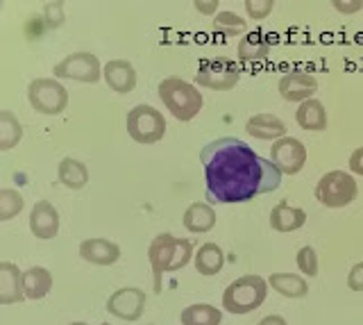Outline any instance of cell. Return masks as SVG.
<instances>
[{"label":"cell","instance_id":"obj_11","mask_svg":"<svg viewBox=\"0 0 363 325\" xmlns=\"http://www.w3.org/2000/svg\"><path fill=\"white\" fill-rule=\"evenodd\" d=\"M145 309V294L136 287L113 291L107 300V312L123 321H139Z\"/></svg>","mask_w":363,"mask_h":325},{"label":"cell","instance_id":"obj_23","mask_svg":"<svg viewBox=\"0 0 363 325\" xmlns=\"http://www.w3.org/2000/svg\"><path fill=\"white\" fill-rule=\"evenodd\" d=\"M268 287H272L279 296H286V298H304L309 294L306 280L295 273H272L268 277Z\"/></svg>","mask_w":363,"mask_h":325},{"label":"cell","instance_id":"obj_36","mask_svg":"<svg viewBox=\"0 0 363 325\" xmlns=\"http://www.w3.org/2000/svg\"><path fill=\"white\" fill-rule=\"evenodd\" d=\"M218 0H211V3H196L193 7L198 9V12H202V14H209V16H216V12H218Z\"/></svg>","mask_w":363,"mask_h":325},{"label":"cell","instance_id":"obj_7","mask_svg":"<svg viewBox=\"0 0 363 325\" xmlns=\"http://www.w3.org/2000/svg\"><path fill=\"white\" fill-rule=\"evenodd\" d=\"M359 196L357 180L345 171H329L320 177V182L315 187V198L320 200V205L329 209H338L350 205L352 200Z\"/></svg>","mask_w":363,"mask_h":325},{"label":"cell","instance_id":"obj_16","mask_svg":"<svg viewBox=\"0 0 363 325\" xmlns=\"http://www.w3.org/2000/svg\"><path fill=\"white\" fill-rule=\"evenodd\" d=\"M26 300L23 273L11 262H0V305H14Z\"/></svg>","mask_w":363,"mask_h":325},{"label":"cell","instance_id":"obj_26","mask_svg":"<svg viewBox=\"0 0 363 325\" xmlns=\"http://www.w3.org/2000/svg\"><path fill=\"white\" fill-rule=\"evenodd\" d=\"M225 266V253L218 243H202L200 250L196 253V268L200 275H216Z\"/></svg>","mask_w":363,"mask_h":325},{"label":"cell","instance_id":"obj_13","mask_svg":"<svg viewBox=\"0 0 363 325\" xmlns=\"http://www.w3.org/2000/svg\"><path fill=\"white\" fill-rule=\"evenodd\" d=\"M30 230L37 239H55L60 232V211L48 200H39L30 211Z\"/></svg>","mask_w":363,"mask_h":325},{"label":"cell","instance_id":"obj_24","mask_svg":"<svg viewBox=\"0 0 363 325\" xmlns=\"http://www.w3.org/2000/svg\"><path fill=\"white\" fill-rule=\"evenodd\" d=\"M57 177H60V182L68 189H77L86 187L89 182V169L79 162V160H73V157H64L60 162V169H57Z\"/></svg>","mask_w":363,"mask_h":325},{"label":"cell","instance_id":"obj_21","mask_svg":"<svg viewBox=\"0 0 363 325\" xmlns=\"http://www.w3.org/2000/svg\"><path fill=\"white\" fill-rule=\"evenodd\" d=\"M23 287H26V298L30 300H41L50 294L52 289V275L48 268L43 266H32L23 273Z\"/></svg>","mask_w":363,"mask_h":325},{"label":"cell","instance_id":"obj_38","mask_svg":"<svg viewBox=\"0 0 363 325\" xmlns=\"http://www.w3.org/2000/svg\"><path fill=\"white\" fill-rule=\"evenodd\" d=\"M71 325H89V323H84V321H75V323H71Z\"/></svg>","mask_w":363,"mask_h":325},{"label":"cell","instance_id":"obj_9","mask_svg":"<svg viewBox=\"0 0 363 325\" xmlns=\"http://www.w3.org/2000/svg\"><path fill=\"white\" fill-rule=\"evenodd\" d=\"M55 77L60 80H75V82H86L94 84L102 75V64L94 53L79 50L64 57L60 64H55Z\"/></svg>","mask_w":363,"mask_h":325},{"label":"cell","instance_id":"obj_1","mask_svg":"<svg viewBox=\"0 0 363 325\" xmlns=\"http://www.w3.org/2000/svg\"><path fill=\"white\" fill-rule=\"evenodd\" d=\"M200 162L207 177V198L211 203H250L279 189L281 173L266 157L257 155L236 137H220L202 145Z\"/></svg>","mask_w":363,"mask_h":325},{"label":"cell","instance_id":"obj_8","mask_svg":"<svg viewBox=\"0 0 363 325\" xmlns=\"http://www.w3.org/2000/svg\"><path fill=\"white\" fill-rule=\"evenodd\" d=\"M128 132L136 143H157L166 134V119L150 105H136L128 111Z\"/></svg>","mask_w":363,"mask_h":325},{"label":"cell","instance_id":"obj_12","mask_svg":"<svg viewBox=\"0 0 363 325\" xmlns=\"http://www.w3.org/2000/svg\"><path fill=\"white\" fill-rule=\"evenodd\" d=\"M277 89L286 103H304V100L313 98V94L318 92V80L309 73L293 71L281 77Z\"/></svg>","mask_w":363,"mask_h":325},{"label":"cell","instance_id":"obj_37","mask_svg":"<svg viewBox=\"0 0 363 325\" xmlns=\"http://www.w3.org/2000/svg\"><path fill=\"white\" fill-rule=\"evenodd\" d=\"M257 325H289V323H286V319H281V316H277V314H272V316L261 319Z\"/></svg>","mask_w":363,"mask_h":325},{"label":"cell","instance_id":"obj_14","mask_svg":"<svg viewBox=\"0 0 363 325\" xmlns=\"http://www.w3.org/2000/svg\"><path fill=\"white\" fill-rule=\"evenodd\" d=\"M102 77L116 94H132L136 87V71L128 60H111L102 66Z\"/></svg>","mask_w":363,"mask_h":325},{"label":"cell","instance_id":"obj_33","mask_svg":"<svg viewBox=\"0 0 363 325\" xmlns=\"http://www.w3.org/2000/svg\"><path fill=\"white\" fill-rule=\"evenodd\" d=\"M347 289L352 291H363V262L352 266V271L347 273Z\"/></svg>","mask_w":363,"mask_h":325},{"label":"cell","instance_id":"obj_20","mask_svg":"<svg viewBox=\"0 0 363 325\" xmlns=\"http://www.w3.org/2000/svg\"><path fill=\"white\" fill-rule=\"evenodd\" d=\"M295 121L302 130H309V132H323L327 130V109L320 100L309 98L300 103L298 111H295Z\"/></svg>","mask_w":363,"mask_h":325},{"label":"cell","instance_id":"obj_15","mask_svg":"<svg viewBox=\"0 0 363 325\" xmlns=\"http://www.w3.org/2000/svg\"><path fill=\"white\" fill-rule=\"evenodd\" d=\"M79 257L96 266H111L118 262L121 248L109 239H84L79 243Z\"/></svg>","mask_w":363,"mask_h":325},{"label":"cell","instance_id":"obj_35","mask_svg":"<svg viewBox=\"0 0 363 325\" xmlns=\"http://www.w3.org/2000/svg\"><path fill=\"white\" fill-rule=\"evenodd\" d=\"M350 171L354 175H363V145L350 155Z\"/></svg>","mask_w":363,"mask_h":325},{"label":"cell","instance_id":"obj_31","mask_svg":"<svg viewBox=\"0 0 363 325\" xmlns=\"http://www.w3.org/2000/svg\"><path fill=\"white\" fill-rule=\"evenodd\" d=\"M275 9V0H245V12L252 21H264Z\"/></svg>","mask_w":363,"mask_h":325},{"label":"cell","instance_id":"obj_17","mask_svg":"<svg viewBox=\"0 0 363 325\" xmlns=\"http://www.w3.org/2000/svg\"><path fill=\"white\" fill-rule=\"evenodd\" d=\"M245 132L255 139H264V141L275 143L286 137V126H284V121L275 114H257V116L247 119Z\"/></svg>","mask_w":363,"mask_h":325},{"label":"cell","instance_id":"obj_32","mask_svg":"<svg viewBox=\"0 0 363 325\" xmlns=\"http://www.w3.org/2000/svg\"><path fill=\"white\" fill-rule=\"evenodd\" d=\"M45 12V21H48L50 28H57L64 23V5L62 3H48L43 7Z\"/></svg>","mask_w":363,"mask_h":325},{"label":"cell","instance_id":"obj_2","mask_svg":"<svg viewBox=\"0 0 363 325\" xmlns=\"http://www.w3.org/2000/svg\"><path fill=\"white\" fill-rule=\"evenodd\" d=\"M193 243L189 239L175 237V234H157L147 248V260L155 271V291H162V277L164 273H173L184 268L191 262Z\"/></svg>","mask_w":363,"mask_h":325},{"label":"cell","instance_id":"obj_30","mask_svg":"<svg viewBox=\"0 0 363 325\" xmlns=\"http://www.w3.org/2000/svg\"><path fill=\"white\" fill-rule=\"evenodd\" d=\"M295 262H298V268L309 277H315L318 275V255L311 246H302L298 250V257H295Z\"/></svg>","mask_w":363,"mask_h":325},{"label":"cell","instance_id":"obj_29","mask_svg":"<svg viewBox=\"0 0 363 325\" xmlns=\"http://www.w3.org/2000/svg\"><path fill=\"white\" fill-rule=\"evenodd\" d=\"M23 207H26V198L18 192H14V189L0 192V221H11Z\"/></svg>","mask_w":363,"mask_h":325},{"label":"cell","instance_id":"obj_25","mask_svg":"<svg viewBox=\"0 0 363 325\" xmlns=\"http://www.w3.org/2000/svg\"><path fill=\"white\" fill-rule=\"evenodd\" d=\"M223 312L207 302H198V305H189L182 309L179 323L182 325H220Z\"/></svg>","mask_w":363,"mask_h":325},{"label":"cell","instance_id":"obj_27","mask_svg":"<svg viewBox=\"0 0 363 325\" xmlns=\"http://www.w3.org/2000/svg\"><path fill=\"white\" fill-rule=\"evenodd\" d=\"M23 139L21 121L9 109L0 111V150H11Z\"/></svg>","mask_w":363,"mask_h":325},{"label":"cell","instance_id":"obj_34","mask_svg":"<svg viewBox=\"0 0 363 325\" xmlns=\"http://www.w3.org/2000/svg\"><path fill=\"white\" fill-rule=\"evenodd\" d=\"M334 9L340 14H357L359 9H363V0H352V3H340V0H336L334 3Z\"/></svg>","mask_w":363,"mask_h":325},{"label":"cell","instance_id":"obj_3","mask_svg":"<svg viewBox=\"0 0 363 325\" xmlns=\"http://www.w3.org/2000/svg\"><path fill=\"white\" fill-rule=\"evenodd\" d=\"M157 94H159V100L164 103V107L182 123H189L196 119L204 105L200 89L196 84L182 80V77H166V80L159 82Z\"/></svg>","mask_w":363,"mask_h":325},{"label":"cell","instance_id":"obj_18","mask_svg":"<svg viewBox=\"0 0 363 325\" xmlns=\"http://www.w3.org/2000/svg\"><path fill=\"white\" fill-rule=\"evenodd\" d=\"M236 55H238V60H241L243 64H255V62L268 60L270 41L266 37V32L255 30V32H247V35H243V39L238 41Z\"/></svg>","mask_w":363,"mask_h":325},{"label":"cell","instance_id":"obj_4","mask_svg":"<svg viewBox=\"0 0 363 325\" xmlns=\"http://www.w3.org/2000/svg\"><path fill=\"white\" fill-rule=\"evenodd\" d=\"M268 282L261 275H243L225 289L223 307L230 314H250L264 305Z\"/></svg>","mask_w":363,"mask_h":325},{"label":"cell","instance_id":"obj_39","mask_svg":"<svg viewBox=\"0 0 363 325\" xmlns=\"http://www.w3.org/2000/svg\"><path fill=\"white\" fill-rule=\"evenodd\" d=\"M100 325H109V323H100Z\"/></svg>","mask_w":363,"mask_h":325},{"label":"cell","instance_id":"obj_19","mask_svg":"<svg viewBox=\"0 0 363 325\" xmlns=\"http://www.w3.org/2000/svg\"><path fill=\"white\" fill-rule=\"evenodd\" d=\"M306 223V211L289 203H277L270 211V228L277 232H295Z\"/></svg>","mask_w":363,"mask_h":325},{"label":"cell","instance_id":"obj_6","mask_svg":"<svg viewBox=\"0 0 363 325\" xmlns=\"http://www.w3.org/2000/svg\"><path fill=\"white\" fill-rule=\"evenodd\" d=\"M28 100L34 111L45 116H55L62 114L68 107V92L55 77H37V80L28 84Z\"/></svg>","mask_w":363,"mask_h":325},{"label":"cell","instance_id":"obj_22","mask_svg":"<svg viewBox=\"0 0 363 325\" xmlns=\"http://www.w3.org/2000/svg\"><path fill=\"white\" fill-rule=\"evenodd\" d=\"M216 211L207 203H191L184 211V228L193 234H204L213 230Z\"/></svg>","mask_w":363,"mask_h":325},{"label":"cell","instance_id":"obj_5","mask_svg":"<svg viewBox=\"0 0 363 325\" xmlns=\"http://www.w3.org/2000/svg\"><path fill=\"white\" fill-rule=\"evenodd\" d=\"M241 80V69L232 57H204L196 71V84L211 92H230Z\"/></svg>","mask_w":363,"mask_h":325},{"label":"cell","instance_id":"obj_28","mask_svg":"<svg viewBox=\"0 0 363 325\" xmlns=\"http://www.w3.org/2000/svg\"><path fill=\"white\" fill-rule=\"evenodd\" d=\"M211 28L223 37H236V35H245L247 23L245 18L236 16L234 12H218L211 21Z\"/></svg>","mask_w":363,"mask_h":325},{"label":"cell","instance_id":"obj_10","mask_svg":"<svg viewBox=\"0 0 363 325\" xmlns=\"http://www.w3.org/2000/svg\"><path fill=\"white\" fill-rule=\"evenodd\" d=\"M270 162L277 166L279 173H286V175L300 173L306 164L304 143L295 137H284V139L275 141L270 148Z\"/></svg>","mask_w":363,"mask_h":325}]
</instances>
